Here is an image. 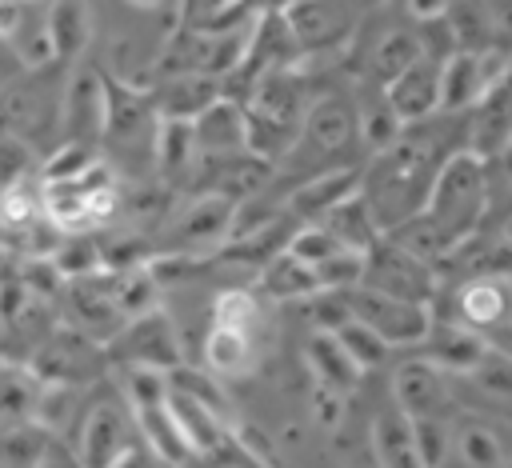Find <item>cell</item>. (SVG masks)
I'll use <instances>...</instances> for the list:
<instances>
[{"label": "cell", "instance_id": "cell-42", "mask_svg": "<svg viewBox=\"0 0 512 468\" xmlns=\"http://www.w3.org/2000/svg\"><path fill=\"white\" fill-rule=\"evenodd\" d=\"M32 300H36V296L24 288L20 276H16V280H0V332H4V328H16Z\"/></svg>", "mask_w": 512, "mask_h": 468}, {"label": "cell", "instance_id": "cell-37", "mask_svg": "<svg viewBox=\"0 0 512 468\" xmlns=\"http://www.w3.org/2000/svg\"><path fill=\"white\" fill-rule=\"evenodd\" d=\"M364 264H368V252H356V248H340L332 260H324L316 268V280L324 292H348L356 284H364Z\"/></svg>", "mask_w": 512, "mask_h": 468}, {"label": "cell", "instance_id": "cell-13", "mask_svg": "<svg viewBox=\"0 0 512 468\" xmlns=\"http://www.w3.org/2000/svg\"><path fill=\"white\" fill-rule=\"evenodd\" d=\"M352 132H356V108L348 100H340V96L312 100L304 120H300V132H296V144H292L288 156H300V152L332 156V152H340L352 140Z\"/></svg>", "mask_w": 512, "mask_h": 468}, {"label": "cell", "instance_id": "cell-22", "mask_svg": "<svg viewBox=\"0 0 512 468\" xmlns=\"http://www.w3.org/2000/svg\"><path fill=\"white\" fill-rule=\"evenodd\" d=\"M44 380L28 360H0V424L36 420Z\"/></svg>", "mask_w": 512, "mask_h": 468}, {"label": "cell", "instance_id": "cell-28", "mask_svg": "<svg viewBox=\"0 0 512 468\" xmlns=\"http://www.w3.org/2000/svg\"><path fill=\"white\" fill-rule=\"evenodd\" d=\"M404 128H408V124L392 112V104L384 100V88H380L376 96L360 100V108H356V136H360V144H364L372 156L388 152V148L404 136Z\"/></svg>", "mask_w": 512, "mask_h": 468}, {"label": "cell", "instance_id": "cell-21", "mask_svg": "<svg viewBox=\"0 0 512 468\" xmlns=\"http://www.w3.org/2000/svg\"><path fill=\"white\" fill-rule=\"evenodd\" d=\"M372 456H376V468H424L420 460V448H416V432H412V420L400 412V408H388L372 420Z\"/></svg>", "mask_w": 512, "mask_h": 468}, {"label": "cell", "instance_id": "cell-4", "mask_svg": "<svg viewBox=\"0 0 512 468\" xmlns=\"http://www.w3.org/2000/svg\"><path fill=\"white\" fill-rule=\"evenodd\" d=\"M240 200L224 192H200L188 208L176 212L168 228V248L164 252H192V256H216L232 240Z\"/></svg>", "mask_w": 512, "mask_h": 468}, {"label": "cell", "instance_id": "cell-48", "mask_svg": "<svg viewBox=\"0 0 512 468\" xmlns=\"http://www.w3.org/2000/svg\"><path fill=\"white\" fill-rule=\"evenodd\" d=\"M488 16H492L496 36H512V0H492Z\"/></svg>", "mask_w": 512, "mask_h": 468}, {"label": "cell", "instance_id": "cell-3", "mask_svg": "<svg viewBox=\"0 0 512 468\" xmlns=\"http://www.w3.org/2000/svg\"><path fill=\"white\" fill-rule=\"evenodd\" d=\"M340 296H344L348 316L368 324L372 332H380L392 348H412V344L420 348L428 340V332H432V320H436L428 312V304H408V300L384 296V292L364 288V284H356V288H348Z\"/></svg>", "mask_w": 512, "mask_h": 468}, {"label": "cell", "instance_id": "cell-12", "mask_svg": "<svg viewBox=\"0 0 512 468\" xmlns=\"http://www.w3.org/2000/svg\"><path fill=\"white\" fill-rule=\"evenodd\" d=\"M420 348H424V360H432L448 376H476V368L492 356V340L484 332L468 328L464 320L460 324L432 320V332Z\"/></svg>", "mask_w": 512, "mask_h": 468}, {"label": "cell", "instance_id": "cell-41", "mask_svg": "<svg viewBox=\"0 0 512 468\" xmlns=\"http://www.w3.org/2000/svg\"><path fill=\"white\" fill-rule=\"evenodd\" d=\"M20 280H24V288H28L36 300L60 296V292L68 288V280L60 276V268L52 264V256H32V260H24V268H20Z\"/></svg>", "mask_w": 512, "mask_h": 468}, {"label": "cell", "instance_id": "cell-24", "mask_svg": "<svg viewBox=\"0 0 512 468\" xmlns=\"http://www.w3.org/2000/svg\"><path fill=\"white\" fill-rule=\"evenodd\" d=\"M220 84L212 76H200V72H184V76H172L168 88L156 96V116H168V120H196L204 116L216 100H220Z\"/></svg>", "mask_w": 512, "mask_h": 468}, {"label": "cell", "instance_id": "cell-47", "mask_svg": "<svg viewBox=\"0 0 512 468\" xmlns=\"http://www.w3.org/2000/svg\"><path fill=\"white\" fill-rule=\"evenodd\" d=\"M156 464H160V460H156L144 444H136V440H132V444H128V448H124L108 468H156Z\"/></svg>", "mask_w": 512, "mask_h": 468}, {"label": "cell", "instance_id": "cell-7", "mask_svg": "<svg viewBox=\"0 0 512 468\" xmlns=\"http://www.w3.org/2000/svg\"><path fill=\"white\" fill-rule=\"evenodd\" d=\"M132 444V412L120 400H96L84 420H80V432H76V456L84 468H108L124 448Z\"/></svg>", "mask_w": 512, "mask_h": 468}, {"label": "cell", "instance_id": "cell-46", "mask_svg": "<svg viewBox=\"0 0 512 468\" xmlns=\"http://www.w3.org/2000/svg\"><path fill=\"white\" fill-rule=\"evenodd\" d=\"M24 24V4L16 0H0V40H16Z\"/></svg>", "mask_w": 512, "mask_h": 468}, {"label": "cell", "instance_id": "cell-51", "mask_svg": "<svg viewBox=\"0 0 512 468\" xmlns=\"http://www.w3.org/2000/svg\"><path fill=\"white\" fill-rule=\"evenodd\" d=\"M16 4H40V0H16Z\"/></svg>", "mask_w": 512, "mask_h": 468}, {"label": "cell", "instance_id": "cell-10", "mask_svg": "<svg viewBox=\"0 0 512 468\" xmlns=\"http://www.w3.org/2000/svg\"><path fill=\"white\" fill-rule=\"evenodd\" d=\"M360 188H364V164H356V168L352 164H340V168L312 172L308 180H300L288 192L284 208H288V216H296L304 224H320L336 204L352 200Z\"/></svg>", "mask_w": 512, "mask_h": 468}, {"label": "cell", "instance_id": "cell-29", "mask_svg": "<svg viewBox=\"0 0 512 468\" xmlns=\"http://www.w3.org/2000/svg\"><path fill=\"white\" fill-rule=\"evenodd\" d=\"M108 284H112V300L124 312V320H136L160 308V280L148 272V264L128 268V272H108Z\"/></svg>", "mask_w": 512, "mask_h": 468}, {"label": "cell", "instance_id": "cell-18", "mask_svg": "<svg viewBox=\"0 0 512 468\" xmlns=\"http://www.w3.org/2000/svg\"><path fill=\"white\" fill-rule=\"evenodd\" d=\"M44 32L52 40L56 60H80L92 44V4L88 0H48Z\"/></svg>", "mask_w": 512, "mask_h": 468}, {"label": "cell", "instance_id": "cell-11", "mask_svg": "<svg viewBox=\"0 0 512 468\" xmlns=\"http://www.w3.org/2000/svg\"><path fill=\"white\" fill-rule=\"evenodd\" d=\"M392 400L408 420L424 416H444L448 412V372H440L432 360L416 356L404 360L392 372Z\"/></svg>", "mask_w": 512, "mask_h": 468}, {"label": "cell", "instance_id": "cell-34", "mask_svg": "<svg viewBox=\"0 0 512 468\" xmlns=\"http://www.w3.org/2000/svg\"><path fill=\"white\" fill-rule=\"evenodd\" d=\"M96 160H100V156H96L92 144L64 140V144H56V148L40 160V180H44V184H52V180H80Z\"/></svg>", "mask_w": 512, "mask_h": 468}, {"label": "cell", "instance_id": "cell-14", "mask_svg": "<svg viewBox=\"0 0 512 468\" xmlns=\"http://www.w3.org/2000/svg\"><path fill=\"white\" fill-rule=\"evenodd\" d=\"M440 64L436 56H420L412 68H404L388 88L384 100L404 124H424L440 112Z\"/></svg>", "mask_w": 512, "mask_h": 468}, {"label": "cell", "instance_id": "cell-35", "mask_svg": "<svg viewBox=\"0 0 512 468\" xmlns=\"http://www.w3.org/2000/svg\"><path fill=\"white\" fill-rule=\"evenodd\" d=\"M336 336H340V344L348 348V356L360 364V372L380 368V364L388 360V352H392V344H388L380 332H372L368 324H360V320H348Z\"/></svg>", "mask_w": 512, "mask_h": 468}, {"label": "cell", "instance_id": "cell-9", "mask_svg": "<svg viewBox=\"0 0 512 468\" xmlns=\"http://www.w3.org/2000/svg\"><path fill=\"white\" fill-rule=\"evenodd\" d=\"M104 112H108V88H104V72L96 68H76L64 100H60V124H64V140H80V144H96L104 140Z\"/></svg>", "mask_w": 512, "mask_h": 468}, {"label": "cell", "instance_id": "cell-20", "mask_svg": "<svg viewBox=\"0 0 512 468\" xmlns=\"http://www.w3.org/2000/svg\"><path fill=\"white\" fill-rule=\"evenodd\" d=\"M460 320L476 332H496L500 324H508L512 300H508V284L504 276H476L460 288Z\"/></svg>", "mask_w": 512, "mask_h": 468}, {"label": "cell", "instance_id": "cell-17", "mask_svg": "<svg viewBox=\"0 0 512 468\" xmlns=\"http://www.w3.org/2000/svg\"><path fill=\"white\" fill-rule=\"evenodd\" d=\"M304 364H308V372H312V380L320 384V388H332V392H340V396H348L356 384H360V364L348 356V348L340 344V336L336 332H312L308 336V344H304Z\"/></svg>", "mask_w": 512, "mask_h": 468}, {"label": "cell", "instance_id": "cell-5", "mask_svg": "<svg viewBox=\"0 0 512 468\" xmlns=\"http://www.w3.org/2000/svg\"><path fill=\"white\" fill-rule=\"evenodd\" d=\"M364 288H376L384 296L408 300V304H428L436 292V276L424 260H416L412 252H404L400 244H392L388 236L368 252L364 264Z\"/></svg>", "mask_w": 512, "mask_h": 468}, {"label": "cell", "instance_id": "cell-38", "mask_svg": "<svg viewBox=\"0 0 512 468\" xmlns=\"http://www.w3.org/2000/svg\"><path fill=\"white\" fill-rule=\"evenodd\" d=\"M76 396H80V388H72V384H44V396H40V408H36V424L48 428L52 436H64V428H68V420L76 412V404H72Z\"/></svg>", "mask_w": 512, "mask_h": 468}, {"label": "cell", "instance_id": "cell-40", "mask_svg": "<svg viewBox=\"0 0 512 468\" xmlns=\"http://www.w3.org/2000/svg\"><path fill=\"white\" fill-rule=\"evenodd\" d=\"M32 176H40V164H36L32 148L20 136H0V192L24 184Z\"/></svg>", "mask_w": 512, "mask_h": 468}, {"label": "cell", "instance_id": "cell-31", "mask_svg": "<svg viewBox=\"0 0 512 468\" xmlns=\"http://www.w3.org/2000/svg\"><path fill=\"white\" fill-rule=\"evenodd\" d=\"M260 324H264V304L256 292L248 288H224L212 304V328H236L260 340Z\"/></svg>", "mask_w": 512, "mask_h": 468}, {"label": "cell", "instance_id": "cell-2", "mask_svg": "<svg viewBox=\"0 0 512 468\" xmlns=\"http://www.w3.org/2000/svg\"><path fill=\"white\" fill-rule=\"evenodd\" d=\"M104 352H108V364H116V368H152V372H164V376L184 364V348H180L176 324L168 320L164 308L128 320L104 344Z\"/></svg>", "mask_w": 512, "mask_h": 468}, {"label": "cell", "instance_id": "cell-32", "mask_svg": "<svg viewBox=\"0 0 512 468\" xmlns=\"http://www.w3.org/2000/svg\"><path fill=\"white\" fill-rule=\"evenodd\" d=\"M52 264L60 268V276L68 284L72 280H88V276L104 272V248L92 236H64L60 248L52 252Z\"/></svg>", "mask_w": 512, "mask_h": 468}, {"label": "cell", "instance_id": "cell-1", "mask_svg": "<svg viewBox=\"0 0 512 468\" xmlns=\"http://www.w3.org/2000/svg\"><path fill=\"white\" fill-rule=\"evenodd\" d=\"M484 204H488V168H484V160L476 152L456 148L440 164V172H436V180H432V188L424 196L420 216L456 252L460 244H468L476 236L480 216H484Z\"/></svg>", "mask_w": 512, "mask_h": 468}, {"label": "cell", "instance_id": "cell-8", "mask_svg": "<svg viewBox=\"0 0 512 468\" xmlns=\"http://www.w3.org/2000/svg\"><path fill=\"white\" fill-rule=\"evenodd\" d=\"M64 304H68V328L84 332V336L96 340V344H108V340L128 324L124 312H120L116 300H112L108 272L88 276V280H72V284L64 288Z\"/></svg>", "mask_w": 512, "mask_h": 468}, {"label": "cell", "instance_id": "cell-39", "mask_svg": "<svg viewBox=\"0 0 512 468\" xmlns=\"http://www.w3.org/2000/svg\"><path fill=\"white\" fill-rule=\"evenodd\" d=\"M412 432H416V448H420V460L424 468H440L448 448H452V424L448 416H424V420H412Z\"/></svg>", "mask_w": 512, "mask_h": 468}, {"label": "cell", "instance_id": "cell-30", "mask_svg": "<svg viewBox=\"0 0 512 468\" xmlns=\"http://www.w3.org/2000/svg\"><path fill=\"white\" fill-rule=\"evenodd\" d=\"M52 444V432L36 420L0 424V468H36L44 448Z\"/></svg>", "mask_w": 512, "mask_h": 468}, {"label": "cell", "instance_id": "cell-36", "mask_svg": "<svg viewBox=\"0 0 512 468\" xmlns=\"http://www.w3.org/2000/svg\"><path fill=\"white\" fill-rule=\"evenodd\" d=\"M344 244L324 228V224H300L296 232H292V240H288V256H296L300 264H308V268H320L324 260H332L336 252H340Z\"/></svg>", "mask_w": 512, "mask_h": 468}, {"label": "cell", "instance_id": "cell-50", "mask_svg": "<svg viewBox=\"0 0 512 468\" xmlns=\"http://www.w3.org/2000/svg\"><path fill=\"white\" fill-rule=\"evenodd\" d=\"M128 4H132V8H140V12H152V8H160L164 0H128Z\"/></svg>", "mask_w": 512, "mask_h": 468}, {"label": "cell", "instance_id": "cell-19", "mask_svg": "<svg viewBox=\"0 0 512 468\" xmlns=\"http://www.w3.org/2000/svg\"><path fill=\"white\" fill-rule=\"evenodd\" d=\"M200 156H240L244 152V108L220 96L204 116L192 120Z\"/></svg>", "mask_w": 512, "mask_h": 468}, {"label": "cell", "instance_id": "cell-6", "mask_svg": "<svg viewBox=\"0 0 512 468\" xmlns=\"http://www.w3.org/2000/svg\"><path fill=\"white\" fill-rule=\"evenodd\" d=\"M28 364L36 368V376L44 384H72V388H80L92 376H100V368L108 364V352H104V344H96L84 332L64 324L52 340H44L36 348V356Z\"/></svg>", "mask_w": 512, "mask_h": 468}, {"label": "cell", "instance_id": "cell-27", "mask_svg": "<svg viewBox=\"0 0 512 468\" xmlns=\"http://www.w3.org/2000/svg\"><path fill=\"white\" fill-rule=\"evenodd\" d=\"M260 288H264L268 300H280V304L284 300H312V296L324 292L320 280H316V268L300 264L288 252H280L268 264H260Z\"/></svg>", "mask_w": 512, "mask_h": 468}, {"label": "cell", "instance_id": "cell-33", "mask_svg": "<svg viewBox=\"0 0 512 468\" xmlns=\"http://www.w3.org/2000/svg\"><path fill=\"white\" fill-rule=\"evenodd\" d=\"M452 432H456L452 444H456V452H460V460H464L468 468H504L508 456H504L500 440L492 436V428L468 420V424H460V428H452Z\"/></svg>", "mask_w": 512, "mask_h": 468}, {"label": "cell", "instance_id": "cell-15", "mask_svg": "<svg viewBox=\"0 0 512 468\" xmlns=\"http://www.w3.org/2000/svg\"><path fill=\"white\" fill-rule=\"evenodd\" d=\"M152 164L164 188H176L184 180L196 176L200 164V148H196V128L192 120H156V136H152Z\"/></svg>", "mask_w": 512, "mask_h": 468}, {"label": "cell", "instance_id": "cell-16", "mask_svg": "<svg viewBox=\"0 0 512 468\" xmlns=\"http://www.w3.org/2000/svg\"><path fill=\"white\" fill-rule=\"evenodd\" d=\"M512 144V92L492 88L472 112H468V152L480 160H500Z\"/></svg>", "mask_w": 512, "mask_h": 468}, {"label": "cell", "instance_id": "cell-52", "mask_svg": "<svg viewBox=\"0 0 512 468\" xmlns=\"http://www.w3.org/2000/svg\"><path fill=\"white\" fill-rule=\"evenodd\" d=\"M504 468H512V456H508V460H504Z\"/></svg>", "mask_w": 512, "mask_h": 468}, {"label": "cell", "instance_id": "cell-26", "mask_svg": "<svg viewBox=\"0 0 512 468\" xmlns=\"http://www.w3.org/2000/svg\"><path fill=\"white\" fill-rule=\"evenodd\" d=\"M204 364L220 380L248 376L256 368V336L236 332V328H208V336H204Z\"/></svg>", "mask_w": 512, "mask_h": 468}, {"label": "cell", "instance_id": "cell-44", "mask_svg": "<svg viewBox=\"0 0 512 468\" xmlns=\"http://www.w3.org/2000/svg\"><path fill=\"white\" fill-rule=\"evenodd\" d=\"M36 468H84V464L76 456V444H68L64 436H52V444L44 448V456H40Z\"/></svg>", "mask_w": 512, "mask_h": 468}, {"label": "cell", "instance_id": "cell-23", "mask_svg": "<svg viewBox=\"0 0 512 468\" xmlns=\"http://www.w3.org/2000/svg\"><path fill=\"white\" fill-rule=\"evenodd\" d=\"M424 56V48H420V36L416 32H408V28H392V32H384L368 52H364V76L376 84V88H388L404 68H412L416 60Z\"/></svg>", "mask_w": 512, "mask_h": 468}, {"label": "cell", "instance_id": "cell-49", "mask_svg": "<svg viewBox=\"0 0 512 468\" xmlns=\"http://www.w3.org/2000/svg\"><path fill=\"white\" fill-rule=\"evenodd\" d=\"M488 340H492V348H496V352H504V356L512 360V320H508V324H500Z\"/></svg>", "mask_w": 512, "mask_h": 468}, {"label": "cell", "instance_id": "cell-25", "mask_svg": "<svg viewBox=\"0 0 512 468\" xmlns=\"http://www.w3.org/2000/svg\"><path fill=\"white\" fill-rule=\"evenodd\" d=\"M320 224H324L344 248H356V252H372V248L384 240V228H380L376 212L368 208V200H364L360 192H356L352 200L336 204Z\"/></svg>", "mask_w": 512, "mask_h": 468}, {"label": "cell", "instance_id": "cell-45", "mask_svg": "<svg viewBox=\"0 0 512 468\" xmlns=\"http://www.w3.org/2000/svg\"><path fill=\"white\" fill-rule=\"evenodd\" d=\"M404 4H408V12H412L416 24H436L452 8V0H404Z\"/></svg>", "mask_w": 512, "mask_h": 468}, {"label": "cell", "instance_id": "cell-43", "mask_svg": "<svg viewBox=\"0 0 512 468\" xmlns=\"http://www.w3.org/2000/svg\"><path fill=\"white\" fill-rule=\"evenodd\" d=\"M348 396H340V392H332V388H312V420L324 428V432H336L340 424H344V412H348V404H344Z\"/></svg>", "mask_w": 512, "mask_h": 468}]
</instances>
